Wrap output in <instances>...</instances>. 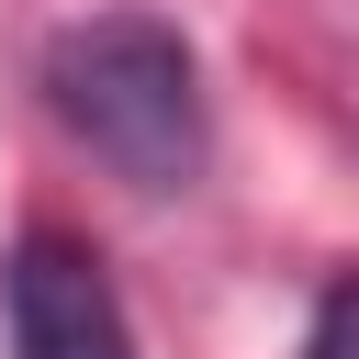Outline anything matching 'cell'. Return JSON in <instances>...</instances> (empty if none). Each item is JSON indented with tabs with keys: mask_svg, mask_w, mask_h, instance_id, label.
<instances>
[{
	"mask_svg": "<svg viewBox=\"0 0 359 359\" xmlns=\"http://www.w3.org/2000/svg\"><path fill=\"white\" fill-rule=\"evenodd\" d=\"M45 112L123 180V191H191L213 157L202 56L157 11H90L45 45Z\"/></svg>",
	"mask_w": 359,
	"mask_h": 359,
	"instance_id": "6da1fadb",
	"label": "cell"
},
{
	"mask_svg": "<svg viewBox=\"0 0 359 359\" xmlns=\"http://www.w3.org/2000/svg\"><path fill=\"white\" fill-rule=\"evenodd\" d=\"M0 325H11V359H135L112 269L56 224H34L0 258Z\"/></svg>",
	"mask_w": 359,
	"mask_h": 359,
	"instance_id": "7a4b0ae2",
	"label": "cell"
},
{
	"mask_svg": "<svg viewBox=\"0 0 359 359\" xmlns=\"http://www.w3.org/2000/svg\"><path fill=\"white\" fill-rule=\"evenodd\" d=\"M303 359H359V269L325 280V303H314V325H303Z\"/></svg>",
	"mask_w": 359,
	"mask_h": 359,
	"instance_id": "3957f363",
	"label": "cell"
}]
</instances>
